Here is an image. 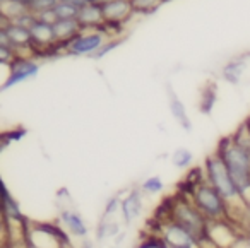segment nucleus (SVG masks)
<instances>
[{
	"instance_id": "1",
	"label": "nucleus",
	"mask_w": 250,
	"mask_h": 248,
	"mask_svg": "<svg viewBox=\"0 0 250 248\" xmlns=\"http://www.w3.org/2000/svg\"><path fill=\"white\" fill-rule=\"evenodd\" d=\"M225 161L242 199L250 207V152L231 137H225L216 149Z\"/></svg>"
},
{
	"instance_id": "2",
	"label": "nucleus",
	"mask_w": 250,
	"mask_h": 248,
	"mask_svg": "<svg viewBox=\"0 0 250 248\" xmlns=\"http://www.w3.org/2000/svg\"><path fill=\"white\" fill-rule=\"evenodd\" d=\"M184 197V195H182ZM185 199L192 200L194 206L204 214L208 221H225L228 219V209H226V200L221 197V193L208 182L201 180L197 185H194L192 193Z\"/></svg>"
},
{
	"instance_id": "3",
	"label": "nucleus",
	"mask_w": 250,
	"mask_h": 248,
	"mask_svg": "<svg viewBox=\"0 0 250 248\" xmlns=\"http://www.w3.org/2000/svg\"><path fill=\"white\" fill-rule=\"evenodd\" d=\"M168 219L175 221L180 226H184L185 229H188L194 234L197 240L206 236V229H208L209 221L204 217V214L194 206V202L185 197L178 195L173 200V204H170L168 209Z\"/></svg>"
},
{
	"instance_id": "4",
	"label": "nucleus",
	"mask_w": 250,
	"mask_h": 248,
	"mask_svg": "<svg viewBox=\"0 0 250 248\" xmlns=\"http://www.w3.org/2000/svg\"><path fill=\"white\" fill-rule=\"evenodd\" d=\"M28 241L31 248H67L69 234L50 223H31L28 224Z\"/></svg>"
},
{
	"instance_id": "5",
	"label": "nucleus",
	"mask_w": 250,
	"mask_h": 248,
	"mask_svg": "<svg viewBox=\"0 0 250 248\" xmlns=\"http://www.w3.org/2000/svg\"><path fill=\"white\" fill-rule=\"evenodd\" d=\"M106 35L98 29H83L76 38L67 43H57V48L62 55L69 57H93L106 41Z\"/></svg>"
},
{
	"instance_id": "6",
	"label": "nucleus",
	"mask_w": 250,
	"mask_h": 248,
	"mask_svg": "<svg viewBox=\"0 0 250 248\" xmlns=\"http://www.w3.org/2000/svg\"><path fill=\"white\" fill-rule=\"evenodd\" d=\"M7 69H9L7 77H5L4 84L0 86V91H7V89H11V87L18 86V84L36 79L42 65H40L38 59H35V57L21 55V53H19L14 59V62H12Z\"/></svg>"
},
{
	"instance_id": "7",
	"label": "nucleus",
	"mask_w": 250,
	"mask_h": 248,
	"mask_svg": "<svg viewBox=\"0 0 250 248\" xmlns=\"http://www.w3.org/2000/svg\"><path fill=\"white\" fill-rule=\"evenodd\" d=\"M0 43L14 46L21 55H33V38L29 28L19 26L16 22H2L0 24Z\"/></svg>"
},
{
	"instance_id": "8",
	"label": "nucleus",
	"mask_w": 250,
	"mask_h": 248,
	"mask_svg": "<svg viewBox=\"0 0 250 248\" xmlns=\"http://www.w3.org/2000/svg\"><path fill=\"white\" fill-rule=\"evenodd\" d=\"M161 231V240L168 248H199V240L190 233L188 229H185L184 226H180L178 223L171 219H167L160 224Z\"/></svg>"
},
{
	"instance_id": "9",
	"label": "nucleus",
	"mask_w": 250,
	"mask_h": 248,
	"mask_svg": "<svg viewBox=\"0 0 250 248\" xmlns=\"http://www.w3.org/2000/svg\"><path fill=\"white\" fill-rule=\"evenodd\" d=\"M206 236L216 243L219 248H233L238 238L242 234L236 231V226L229 223L228 219L225 221H209L208 229H206Z\"/></svg>"
},
{
	"instance_id": "10",
	"label": "nucleus",
	"mask_w": 250,
	"mask_h": 248,
	"mask_svg": "<svg viewBox=\"0 0 250 248\" xmlns=\"http://www.w3.org/2000/svg\"><path fill=\"white\" fill-rule=\"evenodd\" d=\"M104 14V21L108 22H122L127 24L134 18V9L130 0H106L101 4Z\"/></svg>"
},
{
	"instance_id": "11",
	"label": "nucleus",
	"mask_w": 250,
	"mask_h": 248,
	"mask_svg": "<svg viewBox=\"0 0 250 248\" xmlns=\"http://www.w3.org/2000/svg\"><path fill=\"white\" fill-rule=\"evenodd\" d=\"M165 93H167L168 108H170L171 117L175 118V122H177L184 130L190 132L192 130V122H190V117H188V111H187V108H185L184 101L180 100L178 93L173 89V86H171L170 83L165 84Z\"/></svg>"
},
{
	"instance_id": "12",
	"label": "nucleus",
	"mask_w": 250,
	"mask_h": 248,
	"mask_svg": "<svg viewBox=\"0 0 250 248\" xmlns=\"http://www.w3.org/2000/svg\"><path fill=\"white\" fill-rule=\"evenodd\" d=\"M143 193L144 192L141 188H132L122 199L120 214L125 223H132V221H136L143 214V207H144Z\"/></svg>"
},
{
	"instance_id": "13",
	"label": "nucleus",
	"mask_w": 250,
	"mask_h": 248,
	"mask_svg": "<svg viewBox=\"0 0 250 248\" xmlns=\"http://www.w3.org/2000/svg\"><path fill=\"white\" fill-rule=\"evenodd\" d=\"M249 60H250L249 55H240V57H235V59L228 60L221 69L223 81H226L228 84H233V86L242 83L247 67H249Z\"/></svg>"
},
{
	"instance_id": "14",
	"label": "nucleus",
	"mask_w": 250,
	"mask_h": 248,
	"mask_svg": "<svg viewBox=\"0 0 250 248\" xmlns=\"http://www.w3.org/2000/svg\"><path fill=\"white\" fill-rule=\"evenodd\" d=\"M79 22L83 24V29H98L104 24V14L101 4H87L83 5L77 16Z\"/></svg>"
},
{
	"instance_id": "15",
	"label": "nucleus",
	"mask_w": 250,
	"mask_h": 248,
	"mask_svg": "<svg viewBox=\"0 0 250 248\" xmlns=\"http://www.w3.org/2000/svg\"><path fill=\"white\" fill-rule=\"evenodd\" d=\"M60 217H62V223L65 224L67 233H70L72 236H79V238L87 236V224L77 210L70 209V207H65V209L62 210V214H60Z\"/></svg>"
},
{
	"instance_id": "16",
	"label": "nucleus",
	"mask_w": 250,
	"mask_h": 248,
	"mask_svg": "<svg viewBox=\"0 0 250 248\" xmlns=\"http://www.w3.org/2000/svg\"><path fill=\"white\" fill-rule=\"evenodd\" d=\"M53 29H55L57 43H67L83 31V24L79 19H57L53 22Z\"/></svg>"
},
{
	"instance_id": "17",
	"label": "nucleus",
	"mask_w": 250,
	"mask_h": 248,
	"mask_svg": "<svg viewBox=\"0 0 250 248\" xmlns=\"http://www.w3.org/2000/svg\"><path fill=\"white\" fill-rule=\"evenodd\" d=\"M2 195H4V204H2L4 219H21V217H24L21 209H19L18 202H16V199L11 195V192H9L5 183H2Z\"/></svg>"
},
{
	"instance_id": "18",
	"label": "nucleus",
	"mask_w": 250,
	"mask_h": 248,
	"mask_svg": "<svg viewBox=\"0 0 250 248\" xmlns=\"http://www.w3.org/2000/svg\"><path fill=\"white\" fill-rule=\"evenodd\" d=\"M136 16H151L158 11L168 0H130Z\"/></svg>"
},
{
	"instance_id": "19",
	"label": "nucleus",
	"mask_w": 250,
	"mask_h": 248,
	"mask_svg": "<svg viewBox=\"0 0 250 248\" xmlns=\"http://www.w3.org/2000/svg\"><path fill=\"white\" fill-rule=\"evenodd\" d=\"M216 98H218V89L214 84H206V87L202 89L201 101H199V108L202 113H211V110L216 104Z\"/></svg>"
},
{
	"instance_id": "20",
	"label": "nucleus",
	"mask_w": 250,
	"mask_h": 248,
	"mask_svg": "<svg viewBox=\"0 0 250 248\" xmlns=\"http://www.w3.org/2000/svg\"><path fill=\"white\" fill-rule=\"evenodd\" d=\"M81 7L70 0H59V4L55 5L53 12H55L57 19H77Z\"/></svg>"
},
{
	"instance_id": "21",
	"label": "nucleus",
	"mask_w": 250,
	"mask_h": 248,
	"mask_svg": "<svg viewBox=\"0 0 250 248\" xmlns=\"http://www.w3.org/2000/svg\"><path fill=\"white\" fill-rule=\"evenodd\" d=\"M192 161H194V154L185 147L177 149V151L173 152V156H171V163H173V166L182 168V169L188 168V166L192 165Z\"/></svg>"
},
{
	"instance_id": "22",
	"label": "nucleus",
	"mask_w": 250,
	"mask_h": 248,
	"mask_svg": "<svg viewBox=\"0 0 250 248\" xmlns=\"http://www.w3.org/2000/svg\"><path fill=\"white\" fill-rule=\"evenodd\" d=\"M122 43H124V38H108L106 41L101 45V48L98 50V52L94 53L91 59H93V60H103L106 55H110L111 52H115V50H117Z\"/></svg>"
},
{
	"instance_id": "23",
	"label": "nucleus",
	"mask_w": 250,
	"mask_h": 248,
	"mask_svg": "<svg viewBox=\"0 0 250 248\" xmlns=\"http://www.w3.org/2000/svg\"><path fill=\"white\" fill-rule=\"evenodd\" d=\"M163 188H165V183L160 176H149V178L144 180L143 185H141V190H143L146 195H156V193L163 192Z\"/></svg>"
},
{
	"instance_id": "24",
	"label": "nucleus",
	"mask_w": 250,
	"mask_h": 248,
	"mask_svg": "<svg viewBox=\"0 0 250 248\" xmlns=\"http://www.w3.org/2000/svg\"><path fill=\"white\" fill-rule=\"evenodd\" d=\"M18 55H19V52L14 46L7 45V43H0V63H2V65L9 67L14 62V59Z\"/></svg>"
},
{
	"instance_id": "25",
	"label": "nucleus",
	"mask_w": 250,
	"mask_h": 248,
	"mask_svg": "<svg viewBox=\"0 0 250 248\" xmlns=\"http://www.w3.org/2000/svg\"><path fill=\"white\" fill-rule=\"evenodd\" d=\"M57 4H59V0H35L29 11L35 12V14L38 16V14H43V12L53 11Z\"/></svg>"
},
{
	"instance_id": "26",
	"label": "nucleus",
	"mask_w": 250,
	"mask_h": 248,
	"mask_svg": "<svg viewBox=\"0 0 250 248\" xmlns=\"http://www.w3.org/2000/svg\"><path fill=\"white\" fill-rule=\"evenodd\" d=\"M5 2H7V0H5ZM11 2L22 5V7H26V9H31V5H33V2H35V0H11Z\"/></svg>"
},
{
	"instance_id": "27",
	"label": "nucleus",
	"mask_w": 250,
	"mask_h": 248,
	"mask_svg": "<svg viewBox=\"0 0 250 248\" xmlns=\"http://www.w3.org/2000/svg\"><path fill=\"white\" fill-rule=\"evenodd\" d=\"M247 124H249V127H250V118H249V120H247Z\"/></svg>"
}]
</instances>
